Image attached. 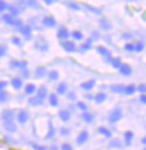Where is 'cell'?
I'll list each match as a JSON object with an SVG mask.
<instances>
[{
	"label": "cell",
	"instance_id": "1",
	"mask_svg": "<svg viewBox=\"0 0 146 150\" xmlns=\"http://www.w3.org/2000/svg\"><path fill=\"white\" fill-rule=\"evenodd\" d=\"M1 17H3V21L9 26H13V27H17V28H20L22 26V21L21 20H18L17 17L11 16V15H9V13L3 15Z\"/></svg>",
	"mask_w": 146,
	"mask_h": 150
},
{
	"label": "cell",
	"instance_id": "2",
	"mask_svg": "<svg viewBox=\"0 0 146 150\" xmlns=\"http://www.w3.org/2000/svg\"><path fill=\"white\" fill-rule=\"evenodd\" d=\"M123 117V112L121 108H114L108 115V122L110 123H116Z\"/></svg>",
	"mask_w": 146,
	"mask_h": 150
},
{
	"label": "cell",
	"instance_id": "3",
	"mask_svg": "<svg viewBox=\"0 0 146 150\" xmlns=\"http://www.w3.org/2000/svg\"><path fill=\"white\" fill-rule=\"evenodd\" d=\"M60 45L62 47V49L65 51H67V52H74L77 50L74 42H72V40H63V42H61Z\"/></svg>",
	"mask_w": 146,
	"mask_h": 150
},
{
	"label": "cell",
	"instance_id": "4",
	"mask_svg": "<svg viewBox=\"0 0 146 150\" xmlns=\"http://www.w3.org/2000/svg\"><path fill=\"white\" fill-rule=\"evenodd\" d=\"M13 117H15V111L12 109H6L1 112V120L4 122L13 121Z\"/></svg>",
	"mask_w": 146,
	"mask_h": 150
},
{
	"label": "cell",
	"instance_id": "5",
	"mask_svg": "<svg viewBox=\"0 0 146 150\" xmlns=\"http://www.w3.org/2000/svg\"><path fill=\"white\" fill-rule=\"evenodd\" d=\"M88 139H89V133H88V131H82L78 134V137L76 138V143L78 145H83L84 143L88 142Z\"/></svg>",
	"mask_w": 146,
	"mask_h": 150
},
{
	"label": "cell",
	"instance_id": "6",
	"mask_svg": "<svg viewBox=\"0 0 146 150\" xmlns=\"http://www.w3.org/2000/svg\"><path fill=\"white\" fill-rule=\"evenodd\" d=\"M118 71H119V73L122 74V76H124V77H129L131 74V72H133L131 67L128 64H121V66L118 67Z\"/></svg>",
	"mask_w": 146,
	"mask_h": 150
},
{
	"label": "cell",
	"instance_id": "7",
	"mask_svg": "<svg viewBox=\"0 0 146 150\" xmlns=\"http://www.w3.org/2000/svg\"><path fill=\"white\" fill-rule=\"evenodd\" d=\"M56 37H57V39H60L61 42L67 40V38L69 37V32H68V29L66 28V27H61V28L57 31Z\"/></svg>",
	"mask_w": 146,
	"mask_h": 150
},
{
	"label": "cell",
	"instance_id": "8",
	"mask_svg": "<svg viewBox=\"0 0 146 150\" xmlns=\"http://www.w3.org/2000/svg\"><path fill=\"white\" fill-rule=\"evenodd\" d=\"M28 120H29L28 112H27L26 110H20L18 114H17V121H18V123L25 125V123H27Z\"/></svg>",
	"mask_w": 146,
	"mask_h": 150
},
{
	"label": "cell",
	"instance_id": "9",
	"mask_svg": "<svg viewBox=\"0 0 146 150\" xmlns=\"http://www.w3.org/2000/svg\"><path fill=\"white\" fill-rule=\"evenodd\" d=\"M99 23H100V27L104 29V31H111L112 29V22L106 17H101Z\"/></svg>",
	"mask_w": 146,
	"mask_h": 150
},
{
	"label": "cell",
	"instance_id": "10",
	"mask_svg": "<svg viewBox=\"0 0 146 150\" xmlns=\"http://www.w3.org/2000/svg\"><path fill=\"white\" fill-rule=\"evenodd\" d=\"M27 65H28V62L27 61H18V60H11L10 61V67L11 69H27Z\"/></svg>",
	"mask_w": 146,
	"mask_h": 150
},
{
	"label": "cell",
	"instance_id": "11",
	"mask_svg": "<svg viewBox=\"0 0 146 150\" xmlns=\"http://www.w3.org/2000/svg\"><path fill=\"white\" fill-rule=\"evenodd\" d=\"M41 23H43V26L51 28V27H55L56 26V20L53 16H45V17L41 20Z\"/></svg>",
	"mask_w": 146,
	"mask_h": 150
},
{
	"label": "cell",
	"instance_id": "12",
	"mask_svg": "<svg viewBox=\"0 0 146 150\" xmlns=\"http://www.w3.org/2000/svg\"><path fill=\"white\" fill-rule=\"evenodd\" d=\"M4 129L6 132H9V133H15V132H17V126L15 125L13 121H7V122H4Z\"/></svg>",
	"mask_w": 146,
	"mask_h": 150
},
{
	"label": "cell",
	"instance_id": "13",
	"mask_svg": "<svg viewBox=\"0 0 146 150\" xmlns=\"http://www.w3.org/2000/svg\"><path fill=\"white\" fill-rule=\"evenodd\" d=\"M35 94H36L35 96H38L39 99L45 100L46 95H48V89H46V87H45V86H41V87H39V88H36Z\"/></svg>",
	"mask_w": 146,
	"mask_h": 150
},
{
	"label": "cell",
	"instance_id": "14",
	"mask_svg": "<svg viewBox=\"0 0 146 150\" xmlns=\"http://www.w3.org/2000/svg\"><path fill=\"white\" fill-rule=\"evenodd\" d=\"M96 51L99 52L101 56H104L105 59H107V61L112 57V56H111V51H110L107 48H105V47H98V48H96Z\"/></svg>",
	"mask_w": 146,
	"mask_h": 150
},
{
	"label": "cell",
	"instance_id": "15",
	"mask_svg": "<svg viewBox=\"0 0 146 150\" xmlns=\"http://www.w3.org/2000/svg\"><path fill=\"white\" fill-rule=\"evenodd\" d=\"M95 83H96V81L95 79L85 81V82H83V83L80 84V88H82L83 91H91V89L95 87Z\"/></svg>",
	"mask_w": 146,
	"mask_h": 150
},
{
	"label": "cell",
	"instance_id": "16",
	"mask_svg": "<svg viewBox=\"0 0 146 150\" xmlns=\"http://www.w3.org/2000/svg\"><path fill=\"white\" fill-rule=\"evenodd\" d=\"M34 74H35V78H43L44 76H46L48 71L45 69V66H38L34 71Z\"/></svg>",
	"mask_w": 146,
	"mask_h": 150
},
{
	"label": "cell",
	"instance_id": "17",
	"mask_svg": "<svg viewBox=\"0 0 146 150\" xmlns=\"http://www.w3.org/2000/svg\"><path fill=\"white\" fill-rule=\"evenodd\" d=\"M18 31L21 32V34H23L27 39L31 38V35H32V28H31V26H23V25H22L18 28Z\"/></svg>",
	"mask_w": 146,
	"mask_h": 150
},
{
	"label": "cell",
	"instance_id": "18",
	"mask_svg": "<svg viewBox=\"0 0 146 150\" xmlns=\"http://www.w3.org/2000/svg\"><path fill=\"white\" fill-rule=\"evenodd\" d=\"M55 136V128H54V125L53 122H51V120H49V125H48V133H46V136L44 137V139L45 140H49L51 139Z\"/></svg>",
	"mask_w": 146,
	"mask_h": 150
},
{
	"label": "cell",
	"instance_id": "19",
	"mask_svg": "<svg viewBox=\"0 0 146 150\" xmlns=\"http://www.w3.org/2000/svg\"><path fill=\"white\" fill-rule=\"evenodd\" d=\"M58 117L62 122H68L71 120V114L68 110H60L58 111Z\"/></svg>",
	"mask_w": 146,
	"mask_h": 150
},
{
	"label": "cell",
	"instance_id": "20",
	"mask_svg": "<svg viewBox=\"0 0 146 150\" xmlns=\"http://www.w3.org/2000/svg\"><path fill=\"white\" fill-rule=\"evenodd\" d=\"M123 138H124V144H126L127 146H129V145L131 144V140H133V138H134V133L131 132V131L124 132Z\"/></svg>",
	"mask_w": 146,
	"mask_h": 150
},
{
	"label": "cell",
	"instance_id": "21",
	"mask_svg": "<svg viewBox=\"0 0 146 150\" xmlns=\"http://www.w3.org/2000/svg\"><path fill=\"white\" fill-rule=\"evenodd\" d=\"M43 103H44V100H41V99H39L38 96H31V98L28 99V104L31 105V106H40V105H43Z\"/></svg>",
	"mask_w": 146,
	"mask_h": 150
},
{
	"label": "cell",
	"instance_id": "22",
	"mask_svg": "<svg viewBox=\"0 0 146 150\" xmlns=\"http://www.w3.org/2000/svg\"><path fill=\"white\" fill-rule=\"evenodd\" d=\"M110 148H112V149H122V148H123L122 140L118 139V138L111 139V142H110Z\"/></svg>",
	"mask_w": 146,
	"mask_h": 150
},
{
	"label": "cell",
	"instance_id": "23",
	"mask_svg": "<svg viewBox=\"0 0 146 150\" xmlns=\"http://www.w3.org/2000/svg\"><path fill=\"white\" fill-rule=\"evenodd\" d=\"M11 86L13 87V89H16V91H18V89L22 88V86H23V82H22V78H18V77H15L11 79Z\"/></svg>",
	"mask_w": 146,
	"mask_h": 150
},
{
	"label": "cell",
	"instance_id": "24",
	"mask_svg": "<svg viewBox=\"0 0 146 150\" xmlns=\"http://www.w3.org/2000/svg\"><path fill=\"white\" fill-rule=\"evenodd\" d=\"M36 92V87L33 83H28L25 86V94L26 95H33Z\"/></svg>",
	"mask_w": 146,
	"mask_h": 150
},
{
	"label": "cell",
	"instance_id": "25",
	"mask_svg": "<svg viewBox=\"0 0 146 150\" xmlns=\"http://www.w3.org/2000/svg\"><path fill=\"white\" fill-rule=\"evenodd\" d=\"M35 49H38L40 51H48V49H49L48 43L44 42L43 39H40V40H38V42L35 43Z\"/></svg>",
	"mask_w": 146,
	"mask_h": 150
},
{
	"label": "cell",
	"instance_id": "26",
	"mask_svg": "<svg viewBox=\"0 0 146 150\" xmlns=\"http://www.w3.org/2000/svg\"><path fill=\"white\" fill-rule=\"evenodd\" d=\"M6 10L9 11V15H11V16L13 17H17L20 15V10L17 9V6H13V5H7Z\"/></svg>",
	"mask_w": 146,
	"mask_h": 150
},
{
	"label": "cell",
	"instance_id": "27",
	"mask_svg": "<svg viewBox=\"0 0 146 150\" xmlns=\"http://www.w3.org/2000/svg\"><path fill=\"white\" fill-rule=\"evenodd\" d=\"M80 118L83 120L84 122L86 123H90L94 121V116L91 114H89V112H82V115H80Z\"/></svg>",
	"mask_w": 146,
	"mask_h": 150
},
{
	"label": "cell",
	"instance_id": "28",
	"mask_svg": "<svg viewBox=\"0 0 146 150\" xmlns=\"http://www.w3.org/2000/svg\"><path fill=\"white\" fill-rule=\"evenodd\" d=\"M56 93L60 94V95L66 94V93H67V84H66V83H60L56 87Z\"/></svg>",
	"mask_w": 146,
	"mask_h": 150
},
{
	"label": "cell",
	"instance_id": "29",
	"mask_svg": "<svg viewBox=\"0 0 146 150\" xmlns=\"http://www.w3.org/2000/svg\"><path fill=\"white\" fill-rule=\"evenodd\" d=\"M110 89H111V92H112V93L122 94V93L124 92V86H123V84H114V86H112Z\"/></svg>",
	"mask_w": 146,
	"mask_h": 150
},
{
	"label": "cell",
	"instance_id": "30",
	"mask_svg": "<svg viewBox=\"0 0 146 150\" xmlns=\"http://www.w3.org/2000/svg\"><path fill=\"white\" fill-rule=\"evenodd\" d=\"M98 132H99L100 134H102L104 137H106V138H111V137H112L111 131L107 129L106 127H99V128H98Z\"/></svg>",
	"mask_w": 146,
	"mask_h": 150
},
{
	"label": "cell",
	"instance_id": "31",
	"mask_svg": "<svg viewBox=\"0 0 146 150\" xmlns=\"http://www.w3.org/2000/svg\"><path fill=\"white\" fill-rule=\"evenodd\" d=\"M106 94L105 93H98L96 95L94 96V101L96 103V104H101V103H104L105 100H106Z\"/></svg>",
	"mask_w": 146,
	"mask_h": 150
},
{
	"label": "cell",
	"instance_id": "32",
	"mask_svg": "<svg viewBox=\"0 0 146 150\" xmlns=\"http://www.w3.org/2000/svg\"><path fill=\"white\" fill-rule=\"evenodd\" d=\"M136 91V87L134 84H129V86H124V94H127V95H131L134 92Z\"/></svg>",
	"mask_w": 146,
	"mask_h": 150
},
{
	"label": "cell",
	"instance_id": "33",
	"mask_svg": "<svg viewBox=\"0 0 146 150\" xmlns=\"http://www.w3.org/2000/svg\"><path fill=\"white\" fill-rule=\"evenodd\" d=\"M49 104H50V106H54V108L58 105V98H57L56 94L49 95Z\"/></svg>",
	"mask_w": 146,
	"mask_h": 150
},
{
	"label": "cell",
	"instance_id": "34",
	"mask_svg": "<svg viewBox=\"0 0 146 150\" xmlns=\"http://www.w3.org/2000/svg\"><path fill=\"white\" fill-rule=\"evenodd\" d=\"M107 62L111 64V65H112V67H114V69H118V67L121 66V64H122L121 59H118V57H111Z\"/></svg>",
	"mask_w": 146,
	"mask_h": 150
},
{
	"label": "cell",
	"instance_id": "35",
	"mask_svg": "<svg viewBox=\"0 0 146 150\" xmlns=\"http://www.w3.org/2000/svg\"><path fill=\"white\" fill-rule=\"evenodd\" d=\"M84 7H85L88 11H90V12H93V13H95V15H101V13H102L100 9H96V7H94V6L89 5V4H84Z\"/></svg>",
	"mask_w": 146,
	"mask_h": 150
},
{
	"label": "cell",
	"instance_id": "36",
	"mask_svg": "<svg viewBox=\"0 0 146 150\" xmlns=\"http://www.w3.org/2000/svg\"><path fill=\"white\" fill-rule=\"evenodd\" d=\"M89 49H91V39H88V40H86L85 43H83L82 45H80V48H79V50L82 51V52L89 50Z\"/></svg>",
	"mask_w": 146,
	"mask_h": 150
},
{
	"label": "cell",
	"instance_id": "37",
	"mask_svg": "<svg viewBox=\"0 0 146 150\" xmlns=\"http://www.w3.org/2000/svg\"><path fill=\"white\" fill-rule=\"evenodd\" d=\"M9 101V93L5 91H0V104H5Z\"/></svg>",
	"mask_w": 146,
	"mask_h": 150
},
{
	"label": "cell",
	"instance_id": "38",
	"mask_svg": "<svg viewBox=\"0 0 146 150\" xmlns=\"http://www.w3.org/2000/svg\"><path fill=\"white\" fill-rule=\"evenodd\" d=\"M65 5L68 7V9L71 10H74V11H79L80 10V6L77 4V3H72V1H67V3H65Z\"/></svg>",
	"mask_w": 146,
	"mask_h": 150
},
{
	"label": "cell",
	"instance_id": "39",
	"mask_svg": "<svg viewBox=\"0 0 146 150\" xmlns=\"http://www.w3.org/2000/svg\"><path fill=\"white\" fill-rule=\"evenodd\" d=\"M48 77H49V79H51V81H57L60 76H58V72H57L56 70H51V71L48 72Z\"/></svg>",
	"mask_w": 146,
	"mask_h": 150
},
{
	"label": "cell",
	"instance_id": "40",
	"mask_svg": "<svg viewBox=\"0 0 146 150\" xmlns=\"http://www.w3.org/2000/svg\"><path fill=\"white\" fill-rule=\"evenodd\" d=\"M71 35L73 37V39H76V40H82V39L84 38L83 33L80 32V31H73V32L71 33Z\"/></svg>",
	"mask_w": 146,
	"mask_h": 150
},
{
	"label": "cell",
	"instance_id": "41",
	"mask_svg": "<svg viewBox=\"0 0 146 150\" xmlns=\"http://www.w3.org/2000/svg\"><path fill=\"white\" fill-rule=\"evenodd\" d=\"M144 50V43L142 42H136L135 44H134V51H136V52H141Z\"/></svg>",
	"mask_w": 146,
	"mask_h": 150
},
{
	"label": "cell",
	"instance_id": "42",
	"mask_svg": "<svg viewBox=\"0 0 146 150\" xmlns=\"http://www.w3.org/2000/svg\"><path fill=\"white\" fill-rule=\"evenodd\" d=\"M77 108L79 110H82L83 112H86V110H88V106L85 105V103H83V101H78L77 103Z\"/></svg>",
	"mask_w": 146,
	"mask_h": 150
},
{
	"label": "cell",
	"instance_id": "43",
	"mask_svg": "<svg viewBox=\"0 0 146 150\" xmlns=\"http://www.w3.org/2000/svg\"><path fill=\"white\" fill-rule=\"evenodd\" d=\"M22 4L25 5H28V6H32L34 9H39V4L36 1H22Z\"/></svg>",
	"mask_w": 146,
	"mask_h": 150
},
{
	"label": "cell",
	"instance_id": "44",
	"mask_svg": "<svg viewBox=\"0 0 146 150\" xmlns=\"http://www.w3.org/2000/svg\"><path fill=\"white\" fill-rule=\"evenodd\" d=\"M11 43L15 44L16 47H21V45H22V40L18 38V37H13V38L11 39Z\"/></svg>",
	"mask_w": 146,
	"mask_h": 150
},
{
	"label": "cell",
	"instance_id": "45",
	"mask_svg": "<svg viewBox=\"0 0 146 150\" xmlns=\"http://www.w3.org/2000/svg\"><path fill=\"white\" fill-rule=\"evenodd\" d=\"M31 146H32L34 150H46V146H44V145H38L36 143H32Z\"/></svg>",
	"mask_w": 146,
	"mask_h": 150
},
{
	"label": "cell",
	"instance_id": "46",
	"mask_svg": "<svg viewBox=\"0 0 146 150\" xmlns=\"http://www.w3.org/2000/svg\"><path fill=\"white\" fill-rule=\"evenodd\" d=\"M99 38H100V33H99L98 31H93V32H91V38H90V39H91V42L98 40Z\"/></svg>",
	"mask_w": 146,
	"mask_h": 150
},
{
	"label": "cell",
	"instance_id": "47",
	"mask_svg": "<svg viewBox=\"0 0 146 150\" xmlns=\"http://www.w3.org/2000/svg\"><path fill=\"white\" fill-rule=\"evenodd\" d=\"M124 50H127V51H134V44L127 43L126 45H124Z\"/></svg>",
	"mask_w": 146,
	"mask_h": 150
},
{
	"label": "cell",
	"instance_id": "48",
	"mask_svg": "<svg viewBox=\"0 0 146 150\" xmlns=\"http://www.w3.org/2000/svg\"><path fill=\"white\" fill-rule=\"evenodd\" d=\"M60 133L62 134V136H68V134L71 133V129L69 128H66V127H62V128L60 129Z\"/></svg>",
	"mask_w": 146,
	"mask_h": 150
},
{
	"label": "cell",
	"instance_id": "49",
	"mask_svg": "<svg viewBox=\"0 0 146 150\" xmlns=\"http://www.w3.org/2000/svg\"><path fill=\"white\" fill-rule=\"evenodd\" d=\"M61 150H73V146L71 144H68V143H63L61 145Z\"/></svg>",
	"mask_w": 146,
	"mask_h": 150
},
{
	"label": "cell",
	"instance_id": "50",
	"mask_svg": "<svg viewBox=\"0 0 146 150\" xmlns=\"http://www.w3.org/2000/svg\"><path fill=\"white\" fill-rule=\"evenodd\" d=\"M7 52V49H6V47H4V45H1L0 44V57H3L5 54Z\"/></svg>",
	"mask_w": 146,
	"mask_h": 150
},
{
	"label": "cell",
	"instance_id": "51",
	"mask_svg": "<svg viewBox=\"0 0 146 150\" xmlns=\"http://www.w3.org/2000/svg\"><path fill=\"white\" fill-rule=\"evenodd\" d=\"M6 7H7V4L5 1H1V0H0V12H4L6 10Z\"/></svg>",
	"mask_w": 146,
	"mask_h": 150
},
{
	"label": "cell",
	"instance_id": "52",
	"mask_svg": "<svg viewBox=\"0 0 146 150\" xmlns=\"http://www.w3.org/2000/svg\"><path fill=\"white\" fill-rule=\"evenodd\" d=\"M67 98H68L69 100H76L77 95H76V93H73V92H69V93H68V95H67Z\"/></svg>",
	"mask_w": 146,
	"mask_h": 150
},
{
	"label": "cell",
	"instance_id": "53",
	"mask_svg": "<svg viewBox=\"0 0 146 150\" xmlns=\"http://www.w3.org/2000/svg\"><path fill=\"white\" fill-rule=\"evenodd\" d=\"M138 91L140 92L141 94H145V92H146V88H145V84H140L138 87Z\"/></svg>",
	"mask_w": 146,
	"mask_h": 150
},
{
	"label": "cell",
	"instance_id": "54",
	"mask_svg": "<svg viewBox=\"0 0 146 150\" xmlns=\"http://www.w3.org/2000/svg\"><path fill=\"white\" fill-rule=\"evenodd\" d=\"M6 86H7V82L6 81H0V91H4Z\"/></svg>",
	"mask_w": 146,
	"mask_h": 150
},
{
	"label": "cell",
	"instance_id": "55",
	"mask_svg": "<svg viewBox=\"0 0 146 150\" xmlns=\"http://www.w3.org/2000/svg\"><path fill=\"white\" fill-rule=\"evenodd\" d=\"M139 100H140L141 104H146V96H145V94H141L140 98H139Z\"/></svg>",
	"mask_w": 146,
	"mask_h": 150
},
{
	"label": "cell",
	"instance_id": "56",
	"mask_svg": "<svg viewBox=\"0 0 146 150\" xmlns=\"http://www.w3.org/2000/svg\"><path fill=\"white\" fill-rule=\"evenodd\" d=\"M122 38L123 39H130L131 38V34L130 33H123L122 34Z\"/></svg>",
	"mask_w": 146,
	"mask_h": 150
},
{
	"label": "cell",
	"instance_id": "57",
	"mask_svg": "<svg viewBox=\"0 0 146 150\" xmlns=\"http://www.w3.org/2000/svg\"><path fill=\"white\" fill-rule=\"evenodd\" d=\"M22 76H23L25 78H28V77H29V73H28V71H27L26 69H25L23 71H22Z\"/></svg>",
	"mask_w": 146,
	"mask_h": 150
},
{
	"label": "cell",
	"instance_id": "58",
	"mask_svg": "<svg viewBox=\"0 0 146 150\" xmlns=\"http://www.w3.org/2000/svg\"><path fill=\"white\" fill-rule=\"evenodd\" d=\"M45 4H46V5H51V4H54V1H51V0H46Z\"/></svg>",
	"mask_w": 146,
	"mask_h": 150
},
{
	"label": "cell",
	"instance_id": "59",
	"mask_svg": "<svg viewBox=\"0 0 146 150\" xmlns=\"http://www.w3.org/2000/svg\"><path fill=\"white\" fill-rule=\"evenodd\" d=\"M50 150H57V146H56V145H53V146H50Z\"/></svg>",
	"mask_w": 146,
	"mask_h": 150
},
{
	"label": "cell",
	"instance_id": "60",
	"mask_svg": "<svg viewBox=\"0 0 146 150\" xmlns=\"http://www.w3.org/2000/svg\"><path fill=\"white\" fill-rule=\"evenodd\" d=\"M141 143H142V144H145V143H146V138H145V137L141 139Z\"/></svg>",
	"mask_w": 146,
	"mask_h": 150
},
{
	"label": "cell",
	"instance_id": "61",
	"mask_svg": "<svg viewBox=\"0 0 146 150\" xmlns=\"http://www.w3.org/2000/svg\"><path fill=\"white\" fill-rule=\"evenodd\" d=\"M86 98L88 99H93V96H90V94H86Z\"/></svg>",
	"mask_w": 146,
	"mask_h": 150
}]
</instances>
